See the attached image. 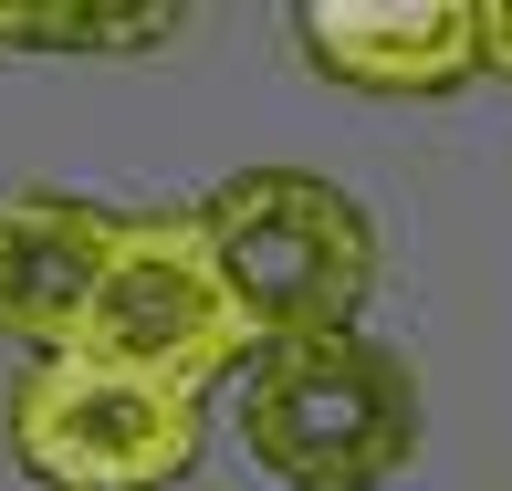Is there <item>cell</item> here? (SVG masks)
<instances>
[{
    "instance_id": "7a4b0ae2",
    "label": "cell",
    "mask_w": 512,
    "mask_h": 491,
    "mask_svg": "<svg viewBox=\"0 0 512 491\" xmlns=\"http://www.w3.org/2000/svg\"><path fill=\"white\" fill-rule=\"evenodd\" d=\"M199 241L220 262L230 303H241L251 345L293 335H356V303L377 283V230L366 209L314 168H241L220 178L199 209Z\"/></svg>"
},
{
    "instance_id": "5b68a950",
    "label": "cell",
    "mask_w": 512,
    "mask_h": 491,
    "mask_svg": "<svg viewBox=\"0 0 512 491\" xmlns=\"http://www.w3.org/2000/svg\"><path fill=\"white\" fill-rule=\"evenodd\" d=\"M293 32L356 95H450L481 74V0H304Z\"/></svg>"
},
{
    "instance_id": "277c9868",
    "label": "cell",
    "mask_w": 512,
    "mask_h": 491,
    "mask_svg": "<svg viewBox=\"0 0 512 491\" xmlns=\"http://www.w3.org/2000/svg\"><path fill=\"white\" fill-rule=\"evenodd\" d=\"M11 450L42 491H168L199 460V397L95 356H42L11 387Z\"/></svg>"
},
{
    "instance_id": "52a82bcc",
    "label": "cell",
    "mask_w": 512,
    "mask_h": 491,
    "mask_svg": "<svg viewBox=\"0 0 512 491\" xmlns=\"http://www.w3.org/2000/svg\"><path fill=\"white\" fill-rule=\"evenodd\" d=\"M481 63L512 84V0H481Z\"/></svg>"
},
{
    "instance_id": "3957f363",
    "label": "cell",
    "mask_w": 512,
    "mask_h": 491,
    "mask_svg": "<svg viewBox=\"0 0 512 491\" xmlns=\"http://www.w3.org/2000/svg\"><path fill=\"white\" fill-rule=\"evenodd\" d=\"M63 356L126 366V377L189 387V397H209V377H241L251 324H241V303H230V283H220V262H209L189 209L178 220H115L95 303H84Z\"/></svg>"
},
{
    "instance_id": "6da1fadb",
    "label": "cell",
    "mask_w": 512,
    "mask_h": 491,
    "mask_svg": "<svg viewBox=\"0 0 512 491\" xmlns=\"http://www.w3.org/2000/svg\"><path fill=\"white\" fill-rule=\"evenodd\" d=\"M241 450L283 491H387L418 460V377L366 335H293L241 356Z\"/></svg>"
},
{
    "instance_id": "8992f818",
    "label": "cell",
    "mask_w": 512,
    "mask_h": 491,
    "mask_svg": "<svg viewBox=\"0 0 512 491\" xmlns=\"http://www.w3.org/2000/svg\"><path fill=\"white\" fill-rule=\"evenodd\" d=\"M105 241H115V209L63 189H11L0 199V335L32 356H63L95 303Z\"/></svg>"
}]
</instances>
